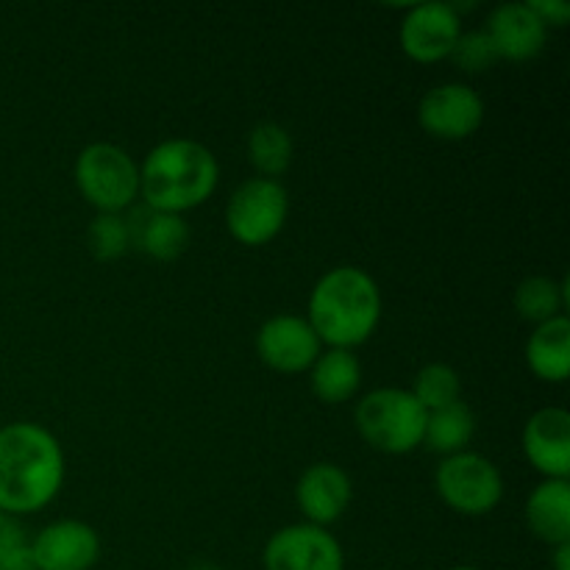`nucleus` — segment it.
Here are the masks:
<instances>
[{
    "instance_id": "obj_5",
    "label": "nucleus",
    "mask_w": 570,
    "mask_h": 570,
    "mask_svg": "<svg viewBox=\"0 0 570 570\" xmlns=\"http://www.w3.org/2000/svg\"><path fill=\"white\" fill-rule=\"evenodd\" d=\"M72 181L95 215H122L139 198V165L115 142H92L76 156Z\"/></svg>"
},
{
    "instance_id": "obj_28",
    "label": "nucleus",
    "mask_w": 570,
    "mask_h": 570,
    "mask_svg": "<svg viewBox=\"0 0 570 570\" xmlns=\"http://www.w3.org/2000/svg\"><path fill=\"white\" fill-rule=\"evenodd\" d=\"M554 554H551V568L554 570H570V543L554 546Z\"/></svg>"
},
{
    "instance_id": "obj_18",
    "label": "nucleus",
    "mask_w": 570,
    "mask_h": 570,
    "mask_svg": "<svg viewBox=\"0 0 570 570\" xmlns=\"http://www.w3.org/2000/svg\"><path fill=\"white\" fill-rule=\"evenodd\" d=\"M189 223L181 215L145 209L131 220V243L156 262H176L189 248Z\"/></svg>"
},
{
    "instance_id": "obj_11",
    "label": "nucleus",
    "mask_w": 570,
    "mask_h": 570,
    "mask_svg": "<svg viewBox=\"0 0 570 570\" xmlns=\"http://www.w3.org/2000/svg\"><path fill=\"white\" fill-rule=\"evenodd\" d=\"M462 33V17L451 3H415L401 20V50L415 65H438L451 59L454 45Z\"/></svg>"
},
{
    "instance_id": "obj_3",
    "label": "nucleus",
    "mask_w": 570,
    "mask_h": 570,
    "mask_svg": "<svg viewBox=\"0 0 570 570\" xmlns=\"http://www.w3.org/2000/svg\"><path fill=\"white\" fill-rule=\"evenodd\" d=\"M220 184L217 156L198 139L173 137L150 148L139 165V198L154 212L187 215L200 209Z\"/></svg>"
},
{
    "instance_id": "obj_13",
    "label": "nucleus",
    "mask_w": 570,
    "mask_h": 570,
    "mask_svg": "<svg viewBox=\"0 0 570 570\" xmlns=\"http://www.w3.org/2000/svg\"><path fill=\"white\" fill-rule=\"evenodd\" d=\"M354 501V482L337 462H312L295 482V507L304 523L328 529L348 512Z\"/></svg>"
},
{
    "instance_id": "obj_24",
    "label": "nucleus",
    "mask_w": 570,
    "mask_h": 570,
    "mask_svg": "<svg viewBox=\"0 0 570 570\" xmlns=\"http://www.w3.org/2000/svg\"><path fill=\"white\" fill-rule=\"evenodd\" d=\"M87 248L98 262H117L134 248L126 215H95L87 228Z\"/></svg>"
},
{
    "instance_id": "obj_27",
    "label": "nucleus",
    "mask_w": 570,
    "mask_h": 570,
    "mask_svg": "<svg viewBox=\"0 0 570 570\" xmlns=\"http://www.w3.org/2000/svg\"><path fill=\"white\" fill-rule=\"evenodd\" d=\"M529 9L538 14V20L543 22L546 28H566L570 20V3L566 0H527Z\"/></svg>"
},
{
    "instance_id": "obj_14",
    "label": "nucleus",
    "mask_w": 570,
    "mask_h": 570,
    "mask_svg": "<svg viewBox=\"0 0 570 570\" xmlns=\"http://www.w3.org/2000/svg\"><path fill=\"white\" fill-rule=\"evenodd\" d=\"M523 456L543 479H570V415L562 406H543L521 434Z\"/></svg>"
},
{
    "instance_id": "obj_1",
    "label": "nucleus",
    "mask_w": 570,
    "mask_h": 570,
    "mask_svg": "<svg viewBox=\"0 0 570 570\" xmlns=\"http://www.w3.org/2000/svg\"><path fill=\"white\" fill-rule=\"evenodd\" d=\"M65 473V449L53 432L31 421L0 426V515H33L53 504Z\"/></svg>"
},
{
    "instance_id": "obj_17",
    "label": "nucleus",
    "mask_w": 570,
    "mask_h": 570,
    "mask_svg": "<svg viewBox=\"0 0 570 570\" xmlns=\"http://www.w3.org/2000/svg\"><path fill=\"white\" fill-rule=\"evenodd\" d=\"M309 387L321 404L340 406L354 401L362 387V362L354 351L326 348L309 367Z\"/></svg>"
},
{
    "instance_id": "obj_12",
    "label": "nucleus",
    "mask_w": 570,
    "mask_h": 570,
    "mask_svg": "<svg viewBox=\"0 0 570 570\" xmlns=\"http://www.w3.org/2000/svg\"><path fill=\"white\" fill-rule=\"evenodd\" d=\"M100 560V534L89 523L65 518L31 538L33 570H92Z\"/></svg>"
},
{
    "instance_id": "obj_9",
    "label": "nucleus",
    "mask_w": 570,
    "mask_h": 570,
    "mask_svg": "<svg viewBox=\"0 0 570 570\" xmlns=\"http://www.w3.org/2000/svg\"><path fill=\"white\" fill-rule=\"evenodd\" d=\"M484 122V100L473 87L460 81L432 87L417 104V126L432 139L462 142Z\"/></svg>"
},
{
    "instance_id": "obj_23",
    "label": "nucleus",
    "mask_w": 570,
    "mask_h": 570,
    "mask_svg": "<svg viewBox=\"0 0 570 570\" xmlns=\"http://www.w3.org/2000/svg\"><path fill=\"white\" fill-rule=\"evenodd\" d=\"M410 393L415 395V401L426 412L443 410V406L454 404V401H462V379L445 362H429L412 379Z\"/></svg>"
},
{
    "instance_id": "obj_16",
    "label": "nucleus",
    "mask_w": 570,
    "mask_h": 570,
    "mask_svg": "<svg viewBox=\"0 0 570 570\" xmlns=\"http://www.w3.org/2000/svg\"><path fill=\"white\" fill-rule=\"evenodd\" d=\"M523 518L540 543H570V479H543L529 493Z\"/></svg>"
},
{
    "instance_id": "obj_15",
    "label": "nucleus",
    "mask_w": 570,
    "mask_h": 570,
    "mask_svg": "<svg viewBox=\"0 0 570 570\" xmlns=\"http://www.w3.org/2000/svg\"><path fill=\"white\" fill-rule=\"evenodd\" d=\"M488 37L499 59L532 61L538 59L549 42V28L538 20L529 3H501L488 17Z\"/></svg>"
},
{
    "instance_id": "obj_19",
    "label": "nucleus",
    "mask_w": 570,
    "mask_h": 570,
    "mask_svg": "<svg viewBox=\"0 0 570 570\" xmlns=\"http://www.w3.org/2000/svg\"><path fill=\"white\" fill-rule=\"evenodd\" d=\"M527 365L540 382L562 384L570 376V321L568 315L534 326L527 340Z\"/></svg>"
},
{
    "instance_id": "obj_2",
    "label": "nucleus",
    "mask_w": 570,
    "mask_h": 570,
    "mask_svg": "<svg viewBox=\"0 0 570 570\" xmlns=\"http://www.w3.org/2000/svg\"><path fill=\"white\" fill-rule=\"evenodd\" d=\"M382 312L376 278L356 265H340L317 278L304 317L326 348L354 351L376 334Z\"/></svg>"
},
{
    "instance_id": "obj_4",
    "label": "nucleus",
    "mask_w": 570,
    "mask_h": 570,
    "mask_svg": "<svg viewBox=\"0 0 570 570\" xmlns=\"http://www.w3.org/2000/svg\"><path fill=\"white\" fill-rule=\"evenodd\" d=\"M354 423L367 449L387 456H404L423 445L426 410L410 390L376 387L356 401Z\"/></svg>"
},
{
    "instance_id": "obj_6",
    "label": "nucleus",
    "mask_w": 570,
    "mask_h": 570,
    "mask_svg": "<svg viewBox=\"0 0 570 570\" xmlns=\"http://www.w3.org/2000/svg\"><path fill=\"white\" fill-rule=\"evenodd\" d=\"M434 490L449 510L465 518H482L504 501V476L493 460L468 449L443 456L434 471Z\"/></svg>"
},
{
    "instance_id": "obj_25",
    "label": "nucleus",
    "mask_w": 570,
    "mask_h": 570,
    "mask_svg": "<svg viewBox=\"0 0 570 570\" xmlns=\"http://www.w3.org/2000/svg\"><path fill=\"white\" fill-rule=\"evenodd\" d=\"M451 61L465 72H488L501 59L495 53L493 42H490L488 31H462L454 45V53H451Z\"/></svg>"
},
{
    "instance_id": "obj_29",
    "label": "nucleus",
    "mask_w": 570,
    "mask_h": 570,
    "mask_svg": "<svg viewBox=\"0 0 570 570\" xmlns=\"http://www.w3.org/2000/svg\"><path fill=\"white\" fill-rule=\"evenodd\" d=\"M187 570H223L220 566H212V562H195V566H189Z\"/></svg>"
},
{
    "instance_id": "obj_30",
    "label": "nucleus",
    "mask_w": 570,
    "mask_h": 570,
    "mask_svg": "<svg viewBox=\"0 0 570 570\" xmlns=\"http://www.w3.org/2000/svg\"><path fill=\"white\" fill-rule=\"evenodd\" d=\"M449 570H482V568H476V566H454V568H449Z\"/></svg>"
},
{
    "instance_id": "obj_22",
    "label": "nucleus",
    "mask_w": 570,
    "mask_h": 570,
    "mask_svg": "<svg viewBox=\"0 0 570 570\" xmlns=\"http://www.w3.org/2000/svg\"><path fill=\"white\" fill-rule=\"evenodd\" d=\"M512 304H515L521 321L532 323V326H543V323L566 315L568 282L551 276H529L515 287Z\"/></svg>"
},
{
    "instance_id": "obj_8",
    "label": "nucleus",
    "mask_w": 570,
    "mask_h": 570,
    "mask_svg": "<svg viewBox=\"0 0 570 570\" xmlns=\"http://www.w3.org/2000/svg\"><path fill=\"white\" fill-rule=\"evenodd\" d=\"M265 570H345V551L328 529L289 523L267 538L262 551Z\"/></svg>"
},
{
    "instance_id": "obj_26",
    "label": "nucleus",
    "mask_w": 570,
    "mask_h": 570,
    "mask_svg": "<svg viewBox=\"0 0 570 570\" xmlns=\"http://www.w3.org/2000/svg\"><path fill=\"white\" fill-rule=\"evenodd\" d=\"M0 570H33L31 538L9 515H0Z\"/></svg>"
},
{
    "instance_id": "obj_21",
    "label": "nucleus",
    "mask_w": 570,
    "mask_h": 570,
    "mask_svg": "<svg viewBox=\"0 0 570 570\" xmlns=\"http://www.w3.org/2000/svg\"><path fill=\"white\" fill-rule=\"evenodd\" d=\"M245 150H248V161L256 170V176L278 181L289 170V165H293L295 142L287 128L273 120H265L250 128Z\"/></svg>"
},
{
    "instance_id": "obj_10",
    "label": "nucleus",
    "mask_w": 570,
    "mask_h": 570,
    "mask_svg": "<svg viewBox=\"0 0 570 570\" xmlns=\"http://www.w3.org/2000/svg\"><path fill=\"white\" fill-rule=\"evenodd\" d=\"M254 348L262 365L284 376L306 373L323 354V343L317 340L315 328L304 315H293V312L267 317L256 332Z\"/></svg>"
},
{
    "instance_id": "obj_20",
    "label": "nucleus",
    "mask_w": 570,
    "mask_h": 570,
    "mask_svg": "<svg viewBox=\"0 0 570 570\" xmlns=\"http://www.w3.org/2000/svg\"><path fill=\"white\" fill-rule=\"evenodd\" d=\"M476 438V415L465 401L443 406V410L426 412V429H423V449L440 456H454L468 451Z\"/></svg>"
},
{
    "instance_id": "obj_7",
    "label": "nucleus",
    "mask_w": 570,
    "mask_h": 570,
    "mask_svg": "<svg viewBox=\"0 0 570 570\" xmlns=\"http://www.w3.org/2000/svg\"><path fill=\"white\" fill-rule=\"evenodd\" d=\"M289 217V193L273 178H245L226 204V228L234 243L262 248L284 232Z\"/></svg>"
}]
</instances>
